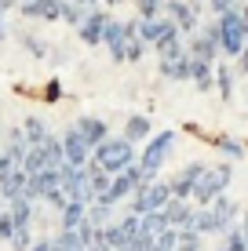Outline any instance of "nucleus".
<instances>
[{
  "label": "nucleus",
  "instance_id": "nucleus-47",
  "mask_svg": "<svg viewBox=\"0 0 248 251\" xmlns=\"http://www.w3.org/2000/svg\"><path fill=\"white\" fill-rule=\"evenodd\" d=\"M121 251H135V248H132V244H124V248H121Z\"/></svg>",
  "mask_w": 248,
  "mask_h": 251
},
{
  "label": "nucleus",
  "instance_id": "nucleus-45",
  "mask_svg": "<svg viewBox=\"0 0 248 251\" xmlns=\"http://www.w3.org/2000/svg\"><path fill=\"white\" fill-rule=\"evenodd\" d=\"M241 19H245V25H248V4L241 7Z\"/></svg>",
  "mask_w": 248,
  "mask_h": 251
},
{
  "label": "nucleus",
  "instance_id": "nucleus-12",
  "mask_svg": "<svg viewBox=\"0 0 248 251\" xmlns=\"http://www.w3.org/2000/svg\"><path fill=\"white\" fill-rule=\"evenodd\" d=\"M73 127H77V131L84 135V142H88L91 150H99V146H102V142L110 138V124H106L102 117H81V120H77Z\"/></svg>",
  "mask_w": 248,
  "mask_h": 251
},
{
  "label": "nucleus",
  "instance_id": "nucleus-28",
  "mask_svg": "<svg viewBox=\"0 0 248 251\" xmlns=\"http://www.w3.org/2000/svg\"><path fill=\"white\" fill-rule=\"evenodd\" d=\"M88 222H91V226H99V229H106L110 222H117V219H113V207L102 204V201H95V204L88 207Z\"/></svg>",
  "mask_w": 248,
  "mask_h": 251
},
{
  "label": "nucleus",
  "instance_id": "nucleus-5",
  "mask_svg": "<svg viewBox=\"0 0 248 251\" xmlns=\"http://www.w3.org/2000/svg\"><path fill=\"white\" fill-rule=\"evenodd\" d=\"M172 146H175V131H161V135H153L150 142L142 146L139 168L146 171L150 178H157V171L165 168V160H168V153H172Z\"/></svg>",
  "mask_w": 248,
  "mask_h": 251
},
{
  "label": "nucleus",
  "instance_id": "nucleus-41",
  "mask_svg": "<svg viewBox=\"0 0 248 251\" xmlns=\"http://www.w3.org/2000/svg\"><path fill=\"white\" fill-rule=\"evenodd\" d=\"M51 248H55V240H37L29 251H51Z\"/></svg>",
  "mask_w": 248,
  "mask_h": 251
},
{
  "label": "nucleus",
  "instance_id": "nucleus-33",
  "mask_svg": "<svg viewBox=\"0 0 248 251\" xmlns=\"http://www.w3.org/2000/svg\"><path fill=\"white\" fill-rule=\"evenodd\" d=\"M22 48L29 51V55H37V58H44V55H48L44 40H40V37H33V33H22Z\"/></svg>",
  "mask_w": 248,
  "mask_h": 251
},
{
  "label": "nucleus",
  "instance_id": "nucleus-22",
  "mask_svg": "<svg viewBox=\"0 0 248 251\" xmlns=\"http://www.w3.org/2000/svg\"><path fill=\"white\" fill-rule=\"evenodd\" d=\"M216 146H219V153H223V157H230V164L248 157L245 142H241V138H234V135H216Z\"/></svg>",
  "mask_w": 248,
  "mask_h": 251
},
{
  "label": "nucleus",
  "instance_id": "nucleus-25",
  "mask_svg": "<svg viewBox=\"0 0 248 251\" xmlns=\"http://www.w3.org/2000/svg\"><path fill=\"white\" fill-rule=\"evenodd\" d=\"M216 91H219V99H223V102L234 99V73H230V62H219L216 66Z\"/></svg>",
  "mask_w": 248,
  "mask_h": 251
},
{
  "label": "nucleus",
  "instance_id": "nucleus-11",
  "mask_svg": "<svg viewBox=\"0 0 248 251\" xmlns=\"http://www.w3.org/2000/svg\"><path fill=\"white\" fill-rule=\"evenodd\" d=\"M106 22H110L106 11H99V7H88V15H84V22H81V40H84V44H102Z\"/></svg>",
  "mask_w": 248,
  "mask_h": 251
},
{
  "label": "nucleus",
  "instance_id": "nucleus-7",
  "mask_svg": "<svg viewBox=\"0 0 248 251\" xmlns=\"http://www.w3.org/2000/svg\"><path fill=\"white\" fill-rule=\"evenodd\" d=\"M165 15L179 25V33H193L201 29V4H190V0H168Z\"/></svg>",
  "mask_w": 248,
  "mask_h": 251
},
{
  "label": "nucleus",
  "instance_id": "nucleus-30",
  "mask_svg": "<svg viewBox=\"0 0 248 251\" xmlns=\"http://www.w3.org/2000/svg\"><path fill=\"white\" fill-rule=\"evenodd\" d=\"M165 4H168V0H135L139 19H161V15H165Z\"/></svg>",
  "mask_w": 248,
  "mask_h": 251
},
{
  "label": "nucleus",
  "instance_id": "nucleus-17",
  "mask_svg": "<svg viewBox=\"0 0 248 251\" xmlns=\"http://www.w3.org/2000/svg\"><path fill=\"white\" fill-rule=\"evenodd\" d=\"M190 80L197 84L201 91L216 88V66H212V62H204V58H190Z\"/></svg>",
  "mask_w": 248,
  "mask_h": 251
},
{
  "label": "nucleus",
  "instance_id": "nucleus-34",
  "mask_svg": "<svg viewBox=\"0 0 248 251\" xmlns=\"http://www.w3.org/2000/svg\"><path fill=\"white\" fill-rule=\"evenodd\" d=\"M19 233V226H15V219H11V211H0V240H7L11 244V237Z\"/></svg>",
  "mask_w": 248,
  "mask_h": 251
},
{
  "label": "nucleus",
  "instance_id": "nucleus-10",
  "mask_svg": "<svg viewBox=\"0 0 248 251\" xmlns=\"http://www.w3.org/2000/svg\"><path fill=\"white\" fill-rule=\"evenodd\" d=\"M102 44L110 48L113 62H128V29H124V22H121V19H113V15H110L106 33H102Z\"/></svg>",
  "mask_w": 248,
  "mask_h": 251
},
{
  "label": "nucleus",
  "instance_id": "nucleus-50",
  "mask_svg": "<svg viewBox=\"0 0 248 251\" xmlns=\"http://www.w3.org/2000/svg\"><path fill=\"white\" fill-rule=\"evenodd\" d=\"M95 4H99V0H91V7H95Z\"/></svg>",
  "mask_w": 248,
  "mask_h": 251
},
{
  "label": "nucleus",
  "instance_id": "nucleus-42",
  "mask_svg": "<svg viewBox=\"0 0 248 251\" xmlns=\"http://www.w3.org/2000/svg\"><path fill=\"white\" fill-rule=\"evenodd\" d=\"M237 226H241V233H245V240H248V211L241 215V222H237Z\"/></svg>",
  "mask_w": 248,
  "mask_h": 251
},
{
  "label": "nucleus",
  "instance_id": "nucleus-49",
  "mask_svg": "<svg viewBox=\"0 0 248 251\" xmlns=\"http://www.w3.org/2000/svg\"><path fill=\"white\" fill-rule=\"evenodd\" d=\"M91 251H106V248H91Z\"/></svg>",
  "mask_w": 248,
  "mask_h": 251
},
{
  "label": "nucleus",
  "instance_id": "nucleus-29",
  "mask_svg": "<svg viewBox=\"0 0 248 251\" xmlns=\"http://www.w3.org/2000/svg\"><path fill=\"white\" fill-rule=\"evenodd\" d=\"M223 248H226V251H248V240H245L241 226H230V229L223 233Z\"/></svg>",
  "mask_w": 248,
  "mask_h": 251
},
{
  "label": "nucleus",
  "instance_id": "nucleus-40",
  "mask_svg": "<svg viewBox=\"0 0 248 251\" xmlns=\"http://www.w3.org/2000/svg\"><path fill=\"white\" fill-rule=\"evenodd\" d=\"M237 73H248V51H241V55H237Z\"/></svg>",
  "mask_w": 248,
  "mask_h": 251
},
{
  "label": "nucleus",
  "instance_id": "nucleus-32",
  "mask_svg": "<svg viewBox=\"0 0 248 251\" xmlns=\"http://www.w3.org/2000/svg\"><path fill=\"white\" fill-rule=\"evenodd\" d=\"M84 4H73V0H66V7H62V22H70V25H77L81 29V22H84Z\"/></svg>",
  "mask_w": 248,
  "mask_h": 251
},
{
  "label": "nucleus",
  "instance_id": "nucleus-26",
  "mask_svg": "<svg viewBox=\"0 0 248 251\" xmlns=\"http://www.w3.org/2000/svg\"><path fill=\"white\" fill-rule=\"evenodd\" d=\"M88 182H91V193H95V201H99V197L106 193L110 186H113V175H106V171H102L99 164L91 160V164H88Z\"/></svg>",
  "mask_w": 248,
  "mask_h": 251
},
{
  "label": "nucleus",
  "instance_id": "nucleus-14",
  "mask_svg": "<svg viewBox=\"0 0 248 251\" xmlns=\"http://www.w3.org/2000/svg\"><path fill=\"white\" fill-rule=\"evenodd\" d=\"M193 211H197V204H193V201H175V197H172V201L165 204V219H168V226H172V229H186V226H190V219H193Z\"/></svg>",
  "mask_w": 248,
  "mask_h": 251
},
{
  "label": "nucleus",
  "instance_id": "nucleus-39",
  "mask_svg": "<svg viewBox=\"0 0 248 251\" xmlns=\"http://www.w3.org/2000/svg\"><path fill=\"white\" fill-rule=\"evenodd\" d=\"M58 95H62V88H58V80L48 84V102H58Z\"/></svg>",
  "mask_w": 248,
  "mask_h": 251
},
{
  "label": "nucleus",
  "instance_id": "nucleus-36",
  "mask_svg": "<svg viewBox=\"0 0 248 251\" xmlns=\"http://www.w3.org/2000/svg\"><path fill=\"white\" fill-rule=\"evenodd\" d=\"M33 244H37V240L29 237V229H19V233L11 237V248H15V251H29Z\"/></svg>",
  "mask_w": 248,
  "mask_h": 251
},
{
  "label": "nucleus",
  "instance_id": "nucleus-3",
  "mask_svg": "<svg viewBox=\"0 0 248 251\" xmlns=\"http://www.w3.org/2000/svg\"><path fill=\"white\" fill-rule=\"evenodd\" d=\"M219 48H223V58H237L241 51H248V25L241 19V7H234V11L219 15Z\"/></svg>",
  "mask_w": 248,
  "mask_h": 251
},
{
  "label": "nucleus",
  "instance_id": "nucleus-27",
  "mask_svg": "<svg viewBox=\"0 0 248 251\" xmlns=\"http://www.w3.org/2000/svg\"><path fill=\"white\" fill-rule=\"evenodd\" d=\"M139 219H142V233H146V237H161L165 229H172L168 219H165V211H150V215H139Z\"/></svg>",
  "mask_w": 248,
  "mask_h": 251
},
{
  "label": "nucleus",
  "instance_id": "nucleus-38",
  "mask_svg": "<svg viewBox=\"0 0 248 251\" xmlns=\"http://www.w3.org/2000/svg\"><path fill=\"white\" fill-rule=\"evenodd\" d=\"M208 7H212V15H226V11H234V0H208Z\"/></svg>",
  "mask_w": 248,
  "mask_h": 251
},
{
  "label": "nucleus",
  "instance_id": "nucleus-35",
  "mask_svg": "<svg viewBox=\"0 0 248 251\" xmlns=\"http://www.w3.org/2000/svg\"><path fill=\"white\" fill-rule=\"evenodd\" d=\"M146 40H139V37H132V40H128V62H139V58L142 55H146Z\"/></svg>",
  "mask_w": 248,
  "mask_h": 251
},
{
  "label": "nucleus",
  "instance_id": "nucleus-43",
  "mask_svg": "<svg viewBox=\"0 0 248 251\" xmlns=\"http://www.w3.org/2000/svg\"><path fill=\"white\" fill-rule=\"evenodd\" d=\"M15 4H19V0H0V11H11Z\"/></svg>",
  "mask_w": 248,
  "mask_h": 251
},
{
  "label": "nucleus",
  "instance_id": "nucleus-37",
  "mask_svg": "<svg viewBox=\"0 0 248 251\" xmlns=\"http://www.w3.org/2000/svg\"><path fill=\"white\" fill-rule=\"evenodd\" d=\"M15 168H19V160H15L11 153H0V178H7Z\"/></svg>",
  "mask_w": 248,
  "mask_h": 251
},
{
  "label": "nucleus",
  "instance_id": "nucleus-15",
  "mask_svg": "<svg viewBox=\"0 0 248 251\" xmlns=\"http://www.w3.org/2000/svg\"><path fill=\"white\" fill-rule=\"evenodd\" d=\"M26 186H29V175H26L22 168H15L7 178H0V197L11 204V201H19V197H26Z\"/></svg>",
  "mask_w": 248,
  "mask_h": 251
},
{
  "label": "nucleus",
  "instance_id": "nucleus-44",
  "mask_svg": "<svg viewBox=\"0 0 248 251\" xmlns=\"http://www.w3.org/2000/svg\"><path fill=\"white\" fill-rule=\"evenodd\" d=\"M7 37V29H4V11H0V40Z\"/></svg>",
  "mask_w": 248,
  "mask_h": 251
},
{
  "label": "nucleus",
  "instance_id": "nucleus-18",
  "mask_svg": "<svg viewBox=\"0 0 248 251\" xmlns=\"http://www.w3.org/2000/svg\"><path fill=\"white\" fill-rule=\"evenodd\" d=\"M161 76H168V80H190V51L179 58H161Z\"/></svg>",
  "mask_w": 248,
  "mask_h": 251
},
{
  "label": "nucleus",
  "instance_id": "nucleus-9",
  "mask_svg": "<svg viewBox=\"0 0 248 251\" xmlns=\"http://www.w3.org/2000/svg\"><path fill=\"white\" fill-rule=\"evenodd\" d=\"M62 146H66V164H73V168H88L91 157H95V150L84 142V135L77 127H66L62 131Z\"/></svg>",
  "mask_w": 248,
  "mask_h": 251
},
{
  "label": "nucleus",
  "instance_id": "nucleus-23",
  "mask_svg": "<svg viewBox=\"0 0 248 251\" xmlns=\"http://www.w3.org/2000/svg\"><path fill=\"white\" fill-rule=\"evenodd\" d=\"M51 164H48V153H44V146H29V153H26V160H22V171L26 175H40V171H48Z\"/></svg>",
  "mask_w": 248,
  "mask_h": 251
},
{
  "label": "nucleus",
  "instance_id": "nucleus-16",
  "mask_svg": "<svg viewBox=\"0 0 248 251\" xmlns=\"http://www.w3.org/2000/svg\"><path fill=\"white\" fill-rule=\"evenodd\" d=\"M124 138L128 142H142L146 146L150 138H153V124H150V117H142V113H135V117H128V124H124Z\"/></svg>",
  "mask_w": 248,
  "mask_h": 251
},
{
  "label": "nucleus",
  "instance_id": "nucleus-21",
  "mask_svg": "<svg viewBox=\"0 0 248 251\" xmlns=\"http://www.w3.org/2000/svg\"><path fill=\"white\" fill-rule=\"evenodd\" d=\"M22 135H26V142H29V146H44L51 131H48V124H44L40 117H26V124H22Z\"/></svg>",
  "mask_w": 248,
  "mask_h": 251
},
{
  "label": "nucleus",
  "instance_id": "nucleus-46",
  "mask_svg": "<svg viewBox=\"0 0 248 251\" xmlns=\"http://www.w3.org/2000/svg\"><path fill=\"white\" fill-rule=\"evenodd\" d=\"M73 4H84V7H91V0H73Z\"/></svg>",
  "mask_w": 248,
  "mask_h": 251
},
{
  "label": "nucleus",
  "instance_id": "nucleus-48",
  "mask_svg": "<svg viewBox=\"0 0 248 251\" xmlns=\"http://www.w3.org/2000/svg\"><path fill=\"white\" fill-rule=\"evenodd\" d=\"M190 4H208V0H190Z\"/></svg>",
  "mask_w": 248,
  "mask_h": 251
},
{
  "label": "nucleus",
  "instance_id": "nucleus-19",
  "mask_svg": "<svg viewBox=\"0 0 248 251\" xmlns=\"http://www.w3.org/2000/svg\"><path fill=\"white\" fill-rule=\"evenodd\" d=\"M58 215H62V229H81L84 222H88V204L84 201H70Z\"/></svg>",
  "mask_w": 248,
  "mask_h": 251
},
{
  "label": "nucleus",
  "instance_id": "nucleus-13",
  "mask_svg": "<svg viewBox=\"0 0 248 251\" xmlns=\"http://www.w3.org/2000/svg\"><path fill=\"white\" fill-rule=\"evenodd\" d=\"M62 7H66V0H26V4H22V15H26V19L55 22V19H62Z\"/></svg>",
  "mask_w": 248,
  "mask_h": 251
},
{
  "label": "nucleus",
  "instance_id": "nucleus-31",
  "mask_svg": "<svg viewBox=\"0 0 248 251\" xmlns=\"http://www.w3.org/2000/svg\"><path fill=\"white\" fill-rule=\"evenodd\" d=\"M201 233H190V229H179V248L175 251H204V244H201Z\"/></svg>",
  "mask_w": 248,
  "mask_h": 251
},
{
  "label": "nucleus",
  "instance_id": "nucleus-4",
  "mask_svg": "<svg viewBox=\"0 0 248 251\" xmlns=\"http://www.w3.org/2000/svg\"><path fill=\"white\" fill-rule=\"evenodd\" d=\"M172 201V182H150V186H139L132 193V207L128 211L135 215H150V211H165V204Z\"/></svg>",
  "mask_w": 248,
  "mask_h": 251
},
{
  "label": "nucleus",
  "instance_id": "nucleus-24",
  "mask_svg": "<svg viewBox=\"0 0 248 251\" xmlns=\"http://www.w3.org/2000/svg\"><path fill=\"white\" fill-rule=\"evenodd\" d=\"M7 211H11V219H15V226H19V229H29V222H33V201L19 197V201L7 204Z\"/></svg>",
  "mask_w": 248,
  "mask_h": 251
},
{
  "label": "nucleus",
  "instance_id": "nucleus-1",
  "mask_svg": "<svg viewBox=\"0 0 248 251\" xmlns=\"http://www.w3.org/2000/svg\"><path fill=\"white\" fill-rule=\"evenodd\" d=\"M230 182H234V164H230V160L208 164L204 175H201V182H197V189H193V204H197V207H212L219 197L226 193Z\"/></svg>",
  "mask_w": 248,
  "mask_h": 251
},
{
  "label": "nucleus",
  "instance_id": "nucleus-2",
  "mask_svg": "<svg viewBox=\"0 0 248 251\" xmlns=\"http://www.w3.org/2000/svg\"><path fill=\"white\" fill-rule=\"evenodd\" d=\"M91 160H95L99 168L106 171V175H121V171H128L139 157H135V146L128 142L124 135H117V138L110 135L106 142H102L99 150H95V157H91Z\"/></svg>",
  "mask_w": 248,
  "mask_h": 251
},
{
  "label": "nucleus",
  "instance_id": "nucleus-20",
  "mask_svg": "<svg viewBox=\"0 0 248 251\" xmlns=\"http://www.w3.org/2000/svg\"><path fill=\"white\" fill-rule=\"evenodd\" d=\"M212 215H216V222H219V229H223V233H226L230 226H237V222H234V219H237V204L230 201L226 193L219 197L216 204H212Z\"/></svg>",
  "mask_w": 248,
  "mask_h": 251
},
{
  "label": "nucleus",
  "instance_id": "nucleus-8",
  "mask_svg": "<svg viewBox=\"0 0 248 251\" xmlns=\"http://www.w3.org/2000/svg\"><path fill=\"white\" fill-rule=\"evenodd\" d=\"M204 168H208V164H201V160H190L186 168H179V175L172 178V197L175 201H193V189H197Z\"/></svg>",
  "mask_w": 248,
  "mask_h": 251
},
{
  "label": "nucleus",
  "instance_id": "nucleus-6",
  "mask_svg": "<svg viewBox=\"0 0 248 251\" xmlns=\"http://www.w3.org/2000/svg\"><path fill=\"white\" fill-rule=\"evenodd\" d=\"M186 51H190V58H204V62L219 66V58H223V48H219V22L201 25V33L186 44Z\"/></svg>",
  "mask_w": 248,
  "mask_h": 251
},
{
  "label": "nucleus",
  "instance_id": "nucleus-51",
  "mask_svg": "<svg viewBox=\"0 0 248 251\" xmlns=\"http://www.w3.org/2000/svg\"><path fill=\"white\" fill-rule=\"evenodd\" d=\"M19 4H26V0H19Z\"/></svg>",
  "mask_w": 248,
  "mask_h": 251
}]
</instances>
